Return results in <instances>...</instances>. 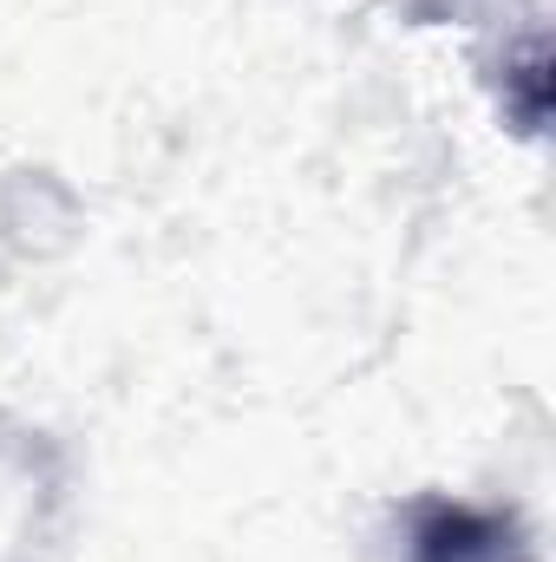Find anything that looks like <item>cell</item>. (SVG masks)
I'll use <instances>...</instances> for the list:
<instances>
[{
  "label": "cell",
  "instance_id": "obj_1",
  "mask_svg": "<svg viewBox=\"0 0 556 562\" xmlns=\"http://www.w3.org/2000/svg\"><path fill=\"white\" fill-rule=\"evenodd\" d=\"M413 562H524V537L498 510L419 504L413 510Z\"/></svg>",
  "mask_w": 556,
  "mask_h": 562
}]
</instances>
